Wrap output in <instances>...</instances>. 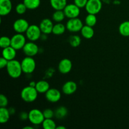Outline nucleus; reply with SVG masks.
Masks as SVG:
<instances>
[{
	"label": "nucleus",
	"mask_w": 129,
	"mask_h": 129,
	"mask_svg": "<svg viewBox=\"0 0 129 129\" xmlns=\"http://www.w3.org/2000/svg\"><path fill=\"white\" fill-rule=\"evenodd\" d=\"M39 92L36 89L35 87L27 86L24 87L21 91L20 96L24 102L26 103H31L37 100L38 97Z\"/></svg>",
	"instance_id": "f03ea898"
},
{
	"label": "nucleus",
	"mask_w": 129,
	"mask_h": 129,
	"mask_svg": "<svg viewBox=\"0 0 129 129\" xmlns=\"http://www.w3.org/2000/svg\"><path fill=\"white\" fill-rule=\"evenodd\" d=\"M118 31L123 37H129V21L122 22L118 27Z\"/></svg>",
	"instance_id": "b1692460"
},
{
	"label": "nucleus",
	"mask_w": 129,
	"mask_h": 129,
	"mask_svg": "<svg viewBox=\"0 0 129 129\" xmlns=\"http://www.w3.org/2000/svg\"><path fill=\"white\" fill-rule=\"evenodd\" d=\"M97 18L96 15L94 14H88L85 18V23L86 25L90 26H94L96 24Z\"/></svg>",
	"instance_id": "cd10ccee"
},
{
	"label": "nucleus",
	"mask_w": 129,
	"mask_h": 129,
	"mask_svg": "<svg viewBox=\"0 0 129 129\" xmlns=\"http://www.w3.org/2000/svg\"><path fill=\"white\" fill-rule=\"evenodd\" d=\"M54 112H55V117L57 119H62L67 116L68 113V110L65 107L61 106V107L57 108Z\"/></svg>",
	"instance_id": "393cba45"
},
{
	"label": "nucleus",
	"mask_w": 129,
	"mask_h": 129,
	"mask_svg": "<svg viewBox=\"0 0 129 129\" xmlns=\"http://www.w3.org/2000/svg\"><path fill=\"white\" fill-rule=\"evenodd\" d=\"M77 89H78L77 84L73 81H68L66 82L62 87V93L66 95H71L74 94L77 91Z\"/></svg>",
	"instance_id": "2eb2a0df"
},
{
	"label": "nucleus",
	"mask_w": 129,
	"mask_h": 129,
	"mask_svg": "<svg viewBox=\"0 0 129 129\" xmlns=\"http://www.w3.org/2000/svg\"><path fill=\"white\" fill-rule=\"evenodd\" d=\"M23 3L25 4L28 10H34L40 6L41 1L40 0H23Z\"/></svg>",
	"instance_id": "4be33fe9"
},
{
	"label": "nucleus",
	"mask_w": 129,
	"mask_h": 129,
	"mask_svg": "<svg viewBox=\"0 0 129 129\" xmlns=\"http://www.w3.org/2000/svg\"><path fill=\"white\" fill-rule=\"evenodd\" d=\"M66 26L63 23H57L56 24L54 25V27L52 29V34L55 35H60L64 34L66 30Z\"/></svg>",
	"instance_id": "5701e85b"
},
{
	"label": "nucleus",
	"mask_w": 129,
	"mask_h": 129,
	"mask_svg": "<svg viewBox=\"0 0 129 129\" xmlns=\"http://www.w3.org/2000/svg\"><path fill=\"white\" fill-rule=\"evenodd\" d=\"M8 109H9V111H10V113H11V115H13L15 112V110L14 109V108H8Z\"/></svg>",
	"instance_id": "e433bc0d"
},
{
	"label": "nucleus",
	"mask_w": 129,
	"mask_h": 129,
	"mask_svg": "<svg viewBox=\"0 0 129 129\" xmlns=\"http://www.w3.org/2000/svg\"><path fill=\"white\" fill-rule=\"evenodd\" d=\"M26 37L23 34L16 33L11 38V46L16 50L23 49L26 43Z\"/></svg>",
	"instance_id": "423d86ee"
},
{
	"label": "nucleus",
	"mask_w": 129,
	"mask_h": 129,
	"mask_svg": "<svg viewBox=\"0 0 129 129\" xmlns=\"http://www.w3.org/2000/svg\"><path fill=\"white\" fill-rule=\"evenodd\" d=\"M16 56V50L13 47L10 46L4 48L2 50V57L7 59L8 61L15 59Z\"/></svg>",
	"instance_id": "f3484780"
},
{
	"label": "nucleus",
	"mask_w": 129,
	"mask_h": 129,
	"mask_svg": "<svg viewBox=\"0 0 129 129\" xmlns=\"http://www.w3.org/2000/svg\"><path fill=\"white\" fill-rule=\"evenodd\" d=\"M35 88L39 93H45L50 89V84L47 81L41 80L37 82Z\"/></svg>",
	"instance_id": "6ab92c4d"
},
{
	"label": "nucleus",
	"mask_w": 129,
	"mask_h": 129,
	"mask_svg": "<svg viewBox=\"0 0 129 129\" xmlns=\"http://www.w3.org/2000/svg\"><path fill=\"white\" fill-rule=\"evenodd\" d=\"M80 8L78 7L77 5H76L74 3H71L68 4L63 10L65 13L66 17L70 19L78 18L80 15Z\"/></svg>",
	"instance_id": "1a4fd4ad"
},
{
	"label": "nucleus",
	"mask_w": 129,
	"mask_h": 129,
	"mask_svg": "<svg viewBox=\"0 0 129 129\" xmlns=\"http://www.w3.org/2000/svg\"><path fill=\"white\" fill-rule=\"evenodd\" d=\"M23 73L25 74H31L36 68V62L33 57L26 56L21 62Z\"/></svg>",
	"instance_id": "20e7f679"
},
{
	"label": "nucleus",
	"mask_w": 129,
	"mask_h": 129,
	"mask_svg": "<svg viewBox=\"0 0 129 129\" xmlns=\"http://www.w3.org/2000/svg\"><path fill=\"white\" fill-rule=\"evenodd\" d=\"M13 8L11 0H0V15L6 16L11 13Z\"/></svg>",
	"instance_id": "dca6fc26"
},
{
	"label": "nucleus",
	"mask_w": 129,
	"mask_h": 129,
	"mask_svg": "<svg viewBox=\"0 0 129 129\" xmlns=\"http://www.w3.org/2000/svg\"><path fill=\"white\" fill-rule=\"evenodd\" d=\"M56 129H66V127L64 126H57Z\"/></svg>",
	"instance_id": "58836bf2"
},
{
	"label": "nucleus",
	"mask_w": 129,
	"mask_h": 129,
	"mask_svg": "<svg viewBox=\"0 0 129 129\" xmlns=\"http://www.w3.org/2000/svg\"><path fill=\"white\" fill-rule=\"evenodd\" d=\"M8 63V60L4 58L3 57H1L0 58V68L1 69H3L4 68H6L7 64Z\"/></svg>",
	"instance_id": "f704fd0d"
},
{
	"label": "nucleus",
	"mask_w": 129,
	"mask_h": 129,
	"mask_svg": "<svg viewBox=\"0 0 129 129\" xmlns=\"http://www.w3.org/2000/svg\"><path fill=\"white\" fill-rule=\"evenodd\" d=\"M83 26V22L78 17L69 19L66 25L67 30L73 33L80 31Z\"/></svg>",
	"instance_id": "6e6552de"
},
{
	"label": "nucleus",
	"mask_w": 129,
	"mask_h": 129,
	"mask_svg": "<svg viewBox=\"0 0 129 129\" xmlns=\"http://www.w3.org/2000/svg\"><path fill=\"white\" fill-rule=\"evenodd\" d=\"M23 129H34V127L31 126H26V127H23Z\"/></svg>",
	"instance_id": "ea45409f"
},
{
	"label": "nucleus",
	"mask_w": 129,
	"mask_h": 129,
	"mask_svg": "<svg viewBox=\"0 0 129 129\" xmlns=\"http://www.w3.org/2000/svg\"><path fill=\"white\" fill-rule=\"evenodd\" d=\"M36 83H35V82H34V81H31V82H30V84H29V85L31 86H33V87H35Z\"/></svg>",
	"instance_id": "4c0bfd02"
},
{
	"label": "nucleus",
	"mask_w": 129,
	"mask_h": 129,
	"mask_svg": "<svg viewBox=\"0 0 129 129\" xmlns=\"http://www.w3.org/2000/svg\"><path fill=\"white\" fill-rule=\"evenodd\" d=\"M81 42V39L79 35H73L69 37V43L73 47H77L79 46Z\"/></svg>",
	"instance_id": "c85d7f7f"
},
{
	"label": "nucleus",
	"mask_w": 129,
	"mask_h": 129,
	"mask_svg": "<svg viewBox=\"0 0 129 129\" xmlns=\"http://www.w3.org/2000/svg\"><path fill=\"white\" fill-rule=\"evenodd\" d=\"M88 0H74V3L80 8H85Z\"/></svg>",
	"instance_id": "72a5a7b5"
},
{
	"label": "nucleus",
	"mask_w": 129,
	"mask_h": 129,
	"mask_svg": "<svg viewBox=\"0 0 129 129\" xmlns=\"http://www.w3.org/2000/svg\"><path fill=\"white\" fill-rule=\"evenodd\" d=\"M22 50L26 56L34 57L38 54L39 51V48L34 42L30 41L25 44Z\"/></svg>",
	"instance_id": "9b49d317"
},
{
	"label": "nucleus",
	"mask_w": 129,
	"mask_h": 129,
	"mask_svg": "<svg viewBox=\"0 0 129 129\" xmlns=\"http://www.w3.org/2000/svg\"><path fill=\"white\" fill-rule=\"evenodd\" d=\"M45 118H52L55 116V112L50 108H47L43 111Z\"/></svg>",
	"instance_id": "2f4dec72"
},
{
	"label": "nucleus",
	"mask_w": 129,
	"mask_h": 129,
	"mask_svg": "<svg viewBox=\"0 0 129 129\" xmlns=\"http://www.w3.org/2000/svg\"><path fill=\"white\" fill-rule=\"evenodd\" d=\"M8 104V100L7 97L3 94L0 95V107H6Z\"/></svg>",
	"instance_id": "473e14b6"
},
{
	"label": "nucleus",
	"mask_w": 129,
	"mask_h": 129,
	"mask_svg": "<svg viewBox=\"0 0 129 129\" xmlns=\"http://www.w3.org/2000/svg\"><path fill=\"white\" fill-rule=\"evenodd\" d=\"M20 118L21 120H28V113L25 112H22L20 114Z\"/></svg>",
	"instance_id": "c9c22d12"
},
{
	"label": "nucleus",
	"mask_w": 129,
	"mask_h": 129,
	"mask_svg": "<svg viewBox=\"0 0 129 129\" xmlns=\"http://www.w3.org/2000/svg\"><path fill=\"white\" fill-rule=\"evenodd\" d=\"M45 95L47 100L50 103H57L61 98V93L56 88H50Z\"/></svg>",
	"instance_id": "f8f14e48"
},
{
	"label": "nucleus",
	"mask_w": 129,
	"mask_h": 129,
	"mask_svg": "<svg viewBox=\"0 0 129 129\" xmlns=\"http://www.w3.org/2000/svg\"><path fill=\"white\" fill-rule=\"evenodd\" d=\"M81 35L86 39H91L93 37L94 34V29L92 26L86 25H84L81 30Z\"/></svg>",
	"instance_id": "a211bd4d"
},
{
	"label": "nucleus",
	"mask_w": 129,
	"mask_h": 129,
	"mask_svg": "<svg viewBox=\"0 0 129 129\" xmlns=\"http://www.w3.org/2000/svg\"><path fill=\"white\" fill-rule=\"evenodd\" d=\"M45 119L43 112L37 108H34L28 112V120L35 125H39L42 123Z\"/></svg>",
	"instance_id": "7ed1b4c3"
},
{
	"label": "nucleus",
	"mask_w": 129,
	"mask_h": 129,
	"mask_svg": "<svg viewBox=\"0 0 129 129\" xmlns=\"http://www.w3.org/2000/svg\"><path fill=\"white\" fill-rule=\"evenodd\" d=\"M66 17L64 10H55L52 15V19L57 23L62 22Z\"/></svg>",
	"instance_id": "a878e982"
},
{
	"label": "nucleus",
	"mask_w": 129,
	"mask_h": 129,
	"mask_svg": "<svg viewBox=\"0 0 129 129\" xmlns=\"http://www.w3.org/2000/svg\"><path fill=\"white\" fill-rule=\"evenodd\" d=\"M11 113L6 107H0V123H6L10 120Z\"/></svg>",
	"instance_id": "412c9836"
},
{
	"label": "nucleus",
	"mask_w": 129,
	"mask_h": 129,
	"mask_svg": "<svg viewBox=\"0 0 129 129\" xmlns=\"http://www.w3.org/2000/svg\"><path fill=\"white\" fill-rule=\"evenodd\" d=\"M42 126L44 129H56L57 127L56 123L52 118H45Z\"/></svg>",
	"instance_id": "bb28decb"
},
{
	"label": "nucleus",
	"mask_w": 129,
	"mask_h": 129,
	"mask_svg": "<svg viewBox=\"0 0 129 129\" xmlns=\"http://www.w3.org/2000/svg\"><path fill=\"white\" fill-rule=\"evenodd\" d=\"M39 27L41 30L42 34L45 35H49V34L52 33V29L54 27V24L50 19L44 18L40 21L39 24Z\"/></svg>",
	"instance_id": "ddd939ff"
},
{
	"label": "nucleus",
	"mask_w": 129,
	"mask_h": 129,
	"mask_svg": "<svg viewBox=\"0 0 129 129\" xmlns=\"http://www.w3.org/2000/svg\"><path fill=\"white\" fill-rule=\"evenodd\" d=\"M6 71L11 78L16 79L21 76L23 73L21 62L16 59H13L8 61L6 66Z\"/></svg>",
	"instance_id": "f257e3e1"
},
{
	"label": "nucleus",
	"mask_w": 129,
	"mask_h": 129,
	"mask_svg": "<svg viewBox=\"0 0 129 129\" xmlns=\"http://www.w3.org/2000/svg\"><path fill=\"white\" fill-rule=\"evenodd\" d=\"M42 34L40 27L36 25H30L25 32L26 39L31 42H35L40 39Z\"/></svg>",
	"instance_id": "39448f33"
},
{
	"label": "nucleus",
	"mask_w": 129,
	"mask_h": 129,
	"mask_svg": "<svg viewBox=\"0 0 129 129\" xmlns=\"http://www.w3.org/2000/svg\"><path fill=\"white\" fill-rule=\"evenodd\" d=\"M50 3L55 10H63L68 5L67 0H50Z\"/></svg>",
	"instance_id": "aec40b11"
},
{
	"label": "nucleus",
	"mask_w": 129,
	"mask_h": 129,
	"mask_svg": "<svg viewBox=\"0 0 129 129\" xmlns=\"http://www.w3.org/2000/svg\"><path fill=\"white\" fill-rule=\"evenodd\" d=\"M15 10H16V12L18 15H23L24 13H25L28 9L23 3H20L16 5Z\"/></svg>",
	"instance_id": "7c9ffc66"
},
{
	"label": "nucleus",
	"mask_w": 129,
	"mask_h": 129,
	"mask_svg": "<svg viewBox=\"0 0 129 129\" xmlns=\"http://www.w3.org/2000/svg\"><path fill=\"white\" fill-rule=\"evenodd\" d=\"M102 6L103 4L101 0H88L85 9L88 14L97 15L102 10Z\"/></svg>",
	"instance_id": "0eeeda50"
},
{
	"label": "nucleus",
	"mask_w": 129,
	"mask_h": 129,
	"mask_svg": "<svg viewBox=\"0 0 129 129\" xmlns=\"http://www.w3.org/2000/svg\"><path fill=\"white\" fill-rule=\"evenodd\" d=\"M11 46V38L7 36H3L0 39V47L2 49Z\"/></svg>",
	"instance_id": "c756f323"
},
{
	"label": "nucleus",
	"mask_w": 129,
	"mask_h": 129,
	"mask_svg": "<svg viewBox=\"0 0 129 129\" xmlns=\"http://www.w3.org/2000/svg\"><path fill=\"white\" fill-rule=\"evenodd\" d=\"M73 68V64L70 59L68 58L62 59L58 64V70L61 74H68L71 71Z\"/></svg>",
	"instance_id": "4468645a"
},
{
	"label": "nucleus",
	"mask_w": 129,
	"mask_h": 129,
	"mask_svg": "<svg viewBox=\"0 0 129 129\" xmlns=\"http://www.w3.org/2000/svg\"><path fill=\"white\" fill-rule=\"evenodd\" d=\"M29 26L30 25L27 20L23 18H19L14 21L13 24V28L15 32L23 34L26 32Z\"/></svg>",
	"instance_id": "9d476101"
}]
</instances>
